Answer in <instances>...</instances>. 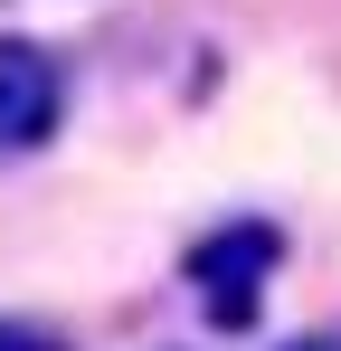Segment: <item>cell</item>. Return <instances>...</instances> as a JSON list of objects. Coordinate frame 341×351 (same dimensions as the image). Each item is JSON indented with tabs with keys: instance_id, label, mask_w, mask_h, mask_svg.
Instances as JSON below:
<instances>
[{
	"instance_id": "obj_4",
	"label": "cell",
	"mask_w": 341,
	"mask_h": 351,
	"mask_svg": "<svg viewBox=\"0 0 341 351\" xmlns=\"http://www.w3.org/2000/svg\"><path fill=\"white\" fill-rule=\"evenodd\" d=\"M284 351H341V332H294Z\"/></svg>"
},
{
	"instance_id": "obj_2",
	"label": "cell",
	"mask_w": 341,
	"mask_h": 351,
	"mask_svg": "<svg viewBox=\"0 0 341 351\" xmlns=\"http://www.w3.org/2000/svg\"><path fill=\"white\" fill-rule=\"evenodd\" d=\"M57 123H66V76L48 48L29 38H0V152H38Z\"/></svg>"
},
{
	"instance_id": "obj_1",
	"label": "cell",
	"mask_w": 341,
	"mask_h": 351,
	"mask_svg": "<svg viewBox=\"0 0 341 351\" xmlns=\"http://www.w3.org/2000/svg\"><path fill=\"white\" fill-rule=\"evenodd\" d=\"M275 266H284V228L275 219H227V228H209L190 247V285L209 294V323L218 332H247L256 323V294H266Z\"/></svg>"
},
{
	"instance_id": "obj_3",
	"label": "cell",
	"mask_w": 341,
	"mask_h": 351,
	"mask_svg": "<svg viewBox=\"0 0 341 351\" xmlns=\"http://www.w3.org/2000/svg\"><path fill=\"white\" fill-rule=\"evenodd\" d=\"M0 351H66V342L38 332V323H0Z\"/></svg>"
}]
</instances>
